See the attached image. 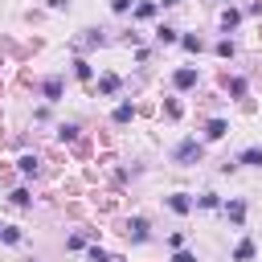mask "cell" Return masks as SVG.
Masks as SVG:
<instances>
[{"mask_svg": "<svg viewBox=\"0 0 262 262\" xmlns=\"http://www.w3.org/2000/svg\"><path fill=\"white\" fill-rule=\"evenodd\" d=\"M217 57H233V41H217Z\"/></svg>", "mask_w": 262, "mask_h": 262, "instance_id": "obj_21", "label": "cell"}, {"mask_svg": "<svg viewBox=\"0 0 262 262\" xmlns=\"http://www.w3.org/2000/svg\"><path fill=\"white\" fill-rule=\"evenodd\" d=\"M41 94H45V102H57L61 98V78H45L41 82Z\"/></svg>", "mask_w": 262, "mask_h": 262, "instance_id": "obj_5", "label": "cell"}, {"mask_svg": "<svg viewBox=\"0 0 262 262\" xmlns=\"http://www.w3.org/2000/svg\"><path fill=\"white\" fill-rule=\"evenodd\" d=\"M151 12H156V4H139V8H135V16H139V20H147Z\"/></svg>", "mask_w": 262, "mask_h": 262, "instance_id": "obj_23", "label": "cell"}, {"mask_svg": "<svg viewBox=\"0 0 262 262\" xmlns=\"http://www.w3.org/2000/svg\"><path fill=\"white\" fill-rule=\"evenodd\" d=\"M74 74H78V78H82V82H86V78H90V74H94V70H90V61H86V57H78V61H74Z\"/></svg>", "mask_w": 262, "mask_h": 262, "instance_id": "obj_14", "label": "cell"}, {"mask_svg": "<svg viewBox=\"0 0 262 262\" xmlns=\"http://www.w3.org/2000/svg\"><path fill=\"white\" fill-rule=\"evenodd\" d=\"M131 115H135L131 102H119V106H115V123H131Z\"/></svg>", "mask_w": 262, "mask_h": 262, "instance_id": "obj_11", "label": "cell"}, {"mask_svg": "<svg viewBox=\"0 0 262 262\" xmlns=\"http://www.w3.org/2000/svg\"><path fill=\"white\" fill-rule=\"evenodd\" d=\"M176 160H180V164H192V160H201V143H196V139H184V143L176 147Z\"/></svg>", "mask_w": 262, "mask_h": 262, "instance_id": "obj_1", "label": "cell"}, {"mask_svg": "<svg viewBox=\"0 0 262 262\" xmlns=\"http://www.w3.org/2000/svg\"><path fill=\"white\" fill-rule=\"evenodd\" d=\"M229 94L242 98V94H246V78H229Z\"/></svg>", "mask_w": 262, "mask_h": 262, "instance_id": "obj_18", "label": "cell"}, {"mask_svg": "<svg viewBox=\"0 0 262 262\" xmlns=\"http://www.w3.org/2000/svg\"><path fill=\"white\" fill-rule=\"evenodd\" d=\"M196 205H201V209H217V205H221V196H217V192H205Z\"/></svg>", "mask_w": 262, "mask_h": 262, "instance_id": "obj_19", "label": "cell"}, {"mask_svg": "<svg viewBox=\"0 0 262 262\" xmlns=\"http://www.w3.org/2000/svg\"><path fill=\"white\" fill-rule=\"evenodd\" d=\"M172 82H176L180 90H188V86H196V70H192V66H184V70H176V74H172Z\"/></svg>", "mask_w": 262, "mask_h": 262, "instance_id": "obj_4", "label": "cell"}, {"mask_svg": "<svg viewBox=\"0 0 262 262\" xmlns=\"http://www.w3.org/2000/svg\"><path fill=\"white\" fill-rule=\"evenodd\" d=\"M237 164H246V168H262V147H258V143L246 147V151L237 156Z\"/></svg>", "mask_w": 262, "mask_h": 262, "instance_id": "obj_6", "label": "cell"}, {"mask_svg": "<svg viewBox=\"0 0 262 262\" xmlns=\"http://www.w3.org/2000/svg\"><path fill=\"white\" fill-rule=\"evenodd\" d=\"M127 237H131V242H147V221H143V217H131V221H127Z\"/></svg>", "mask_w": 262, "mask_h": 262, "instance_id": "obj_3", "label": "cell"}, {"mask_svg": "<svg viewBox=\"0 0 262 262\" xmlns=\"http://www.w3.org/2000/svg\"><path fill=\"white\" fill-rule=\"evenodd\" d=\"M90 262H111V258H106V254H102V250L94 246V250H90Z\"/></svg>", "mask_w": 262, "mask_h": 262, "instance_id": "obj_24", "label": "cell"}, {"mask_svg": "<svg viewBox=\"0 0 262 262\" xmlns=\"http://www.w3.org/2000/svg\"><path fill=\"white\" fill-rule=\"evenodd\" d=\"M111 8H115V12H127V8H131V0H111Z\"/></svg>", "mask_w": 262, "mask_h": 262, "instance_id": "obj_25", "label": "cell"}, {"mask_svg": "<svg viewBox=\"0 0 262 262\" xmlns=\"http://www.w3.org/2000/svg\"><path fill=\"white\" fill-rule=\"evenodd\" d=\"M0 237H4L8 246H16V242H20V229H16V225H4V229H0Z\"/></svg>", "mask_w": 262, "mask_h": 262, "instance_id": "obj_17", "label": "cell"}, {"mask_svg": "<svg viewBox=\"0 0 262 262\" xmlns=\"http://www.w3.org/2000/svg\"><path fill=\"white\" fill-rule=\"evenodd\" d=\"M168 209H172V213H180V217H184V213H192L188 192H172V196H168Z\"/></svg>", "mask_w": 262, "mask_h": 262, "instance_id": "obj_2", "label": "cell"}, {"mask_svg": "<svg viewBox=\"0 0 262 262\" xmlns=\"http://www.w3.org/2000/svg\"><path fill=\"white\" fill-rule=\"evenodd\" d=\"M29 201H33V196H29V192H25V188H16V192H12V205H20V209H25V205H29Z\"/></svg>", "mask_w": 262, "mask_h": 262, "instance_id": "obj_22", "label": "cell"}, {"mask_svg": "<svg viewBox=\"0 0 262 262\" xmlns=\"http://www.w3.org/2000/svg\"><path fill=\"white\" fill-rule=\"evenodd\" d=\"M164 4H180V0H164Z\"/></svg>", "mask_w": 262, "mask_h": 262, "instance_id": "obj_27", "label": "cell"}, {"mask_svg": "<svg viewBox=\"0 0 262 262\" xmlns=\"http://www.w3.org/2000/svg\"><path fill=\"white\" fill-rule=\"evenodd\" d=\"M229 127H225V119H209V127H205V139H221Z\"/></svg>", "mask_w": 262, "mask_h": 262, "instance_id": "obj_7", "label": "cell"}, {"mask_svg": "<svg viewBox=\"0 0 262 262\" xmlns=\"http://www.w3.org/2000/svg\"><path fill=\"white\" fill-rule=\"evenodd\" d=\"M176 262H196V258H192V254H184V250H180V254H176Z\"/></svg>", "mask_w": 262, "mask_h": 262, "instance_id": "obj_26", "label": "cell"}, {"mask_svg": "<svg viewBox=\"0 0 262 262\" xmlns=\"http://www.w3.org/2000/svg\"><path fill=\"white\" fill-rule=\"evenodd\" d=\"M233 258H237V262H250V258H254V242H250V237H246V242H237Z\"/></svg>", "mask_w": 262, "mask_h": 262, "instance_id": "obj_10", "label": "cell"}, {"mask_svg": "<svg viewBox=\"0 0 262 262\" xmlns=\"http://www.w3.org/2000/svg\"><path fill=\"white\" fill-rule=\"evenodd\" d=\"M156 37H160L164 45H172V41H176V29H172V25H160V29H156Z\"/></svg>", "mask_w": 262, "mask_h": 262, "instance_id": "obj_13", "label": "cell"}, {"mask_svg": "<svg viewBox=\"0 0 262 262\" xmlns=\"http://www.w3.org/2000/svg\"><path fill=\"white\" fill-rule=\"evenodd\" d=\"M57 139H78V123H61L57 127Z\"/></svg>", "mask_w": 262, "mask_h": 262, "instance_id": "obj_15", "label": "cell"}, {"mask_svg": "<svg viewBox=\"0 0 262 262\" xmlns=\"http://www.w3.org/2000/svg\"><path fill=\"white\" fill-rule=\"evenodd\" d=\"M0 229H4V225H0Z\"/></svg>", "mask_w": 262, "mask_h": 262, "instance_id": "obj_28", "label": "cell"}, {"mask_svg": "<svg viewBox=\"0 0 262 262\" xmlns=\"http://www.w3.org/2000/svg\"><path fill=\"white\" fill-rule=\"evenodd\" d=\"M225 217H229L233 225H242V217H246V205H242V201H229V205H225Z\"/></svg>", "mask_w": 262, "mask_h": 262, "instance_id": "obj_8", "label": "cell"}, {"mask_svg": "<svg viewBox=\"0 0 262 262\" xmlns=\"http://www.w3.org/2000/svg\"><path fill=\"white\" fill-rule=\"evenodd\" d=\"M115 90H119V78L115 74H102L98 78V94H115Z\"/></svg>", "mask_w": 262, "mask_h": 262, "instance_id": "obj_9", "label": "cell"}, {"mask_svg": "<svg viewBox=\"0 0 262 262\" xmlns=\"http://www.w3.org/2000/svg\"><path fill=\"white\" fill-rule=\"evenodd\" d=\"M237 20H242V12H237V8H225V12H221V29H233Z\"/></svg>", "mask_w": 262, "mask_h": 262, "instance_id": "obj_12", "label": "cell"}, {"mask_svg": "<svg viewBox=\"0 0 262 262\" xmlns=\"http://www.w3.org/2000/svg\"><path fill=\"white\" fill-rule=\"evenodd\" d=\"M180 45H184L188 53H196V49H201V37H180Z\"/></svg>", "mask_w": 262, "mask_h": 262, "instance_id": "obj_20", "label": "cell"}, {"mask_svg": "<svg viewBox=\"0 0 262 262\" xmlns=\"http://www.w3.org/2000/svg\"><path fill=\"white\" fill-rule=\"evenodd\" d=\"M16 164H20V172H25V176H33V172H37V156H20Z\"/></svg>", "mask_w": 262, "mask_h": 262, "instance_id": "obj_16", "label": "cell"}]
</instances>
